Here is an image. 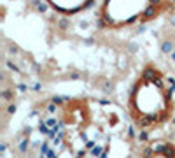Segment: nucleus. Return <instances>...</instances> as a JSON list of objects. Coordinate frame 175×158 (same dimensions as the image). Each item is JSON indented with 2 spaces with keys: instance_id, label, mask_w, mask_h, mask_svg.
<instances>
[{
  "instance_id": "nucleus-1",
  "label": "nucleus",
  "mask_w": 175,
  "mask_h": 158,
  "mask_svg": "<svg viewBox=\"0 0 175 158\" xmlns=\"http://www.w3.org/2000/svg\"><path fill=\"white\" fill-rule=\"evenodd\" d=\"M130 116L140 128H154L170 119L173 113L170 86L156 67L147 65L137 79L128 100Z\"/></svg>"
},
{
  "instance_id": "nucleus-2",
  "label": "nucleus",
  "mask_w": 175,
  "mask_h": 158,
  "mask_svg": "<svg viewBox=\"0 0 175 158\" xmlns=\"http://www.w3.org/2000/svg\"><path fill=\"white\" fill-rule=\"evenodd\" d=\"M172 7L170 0H103L100 23L105 28H121L156 20Z\"/></svg>"
},
{
  "instance_id": "nucleus-3",
  "label": "nucleus",
  "mask_w": 175,
  "mask_h": 158,
  "mask_svg": "<svg viewBox=\"0 0 175 158\" xmlns=\"http://www.w3.org/2000/svg\"><path fill=\"white\" fill-rule=\"evenodd\" d=\"M142 158H175V146L166 141H158L145 149Z\"/></svg>"
},
{
  "instance_id": "nucleus-4",
  "label": "nucleus",
  "mask_w": 175,
  "mask_h": 158,
  "mask_svg": "<svg viewBox=\"0 0 175 158\" xmlns=\"http://www.w3.org/2000/svg\"><path fill=\"white\" fill-rule=\"evenodd\" d=\"M54 9L62 11L63 14H75L86 9L93 0H47Z\"/></svg>"
}]
</instances>
